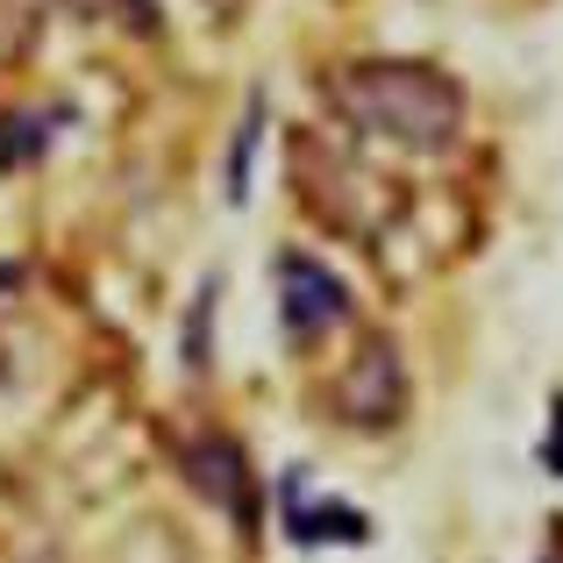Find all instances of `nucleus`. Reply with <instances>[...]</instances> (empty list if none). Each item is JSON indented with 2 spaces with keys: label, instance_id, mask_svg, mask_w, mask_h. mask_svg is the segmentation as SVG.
<instances>
[{
  "label": "nucleus",
  "instance_id": "3",
  "mask_svg": "<svg viewBox=\"0 0 563 563\" xmlns=\"http://www.w3.org/2000/svg\"><path fill=\"white\" fill-rule=\"evenodd\" d=\"M335 413L357 428H385L399 413V350L372 335V343L357 350V364H350L343 378H335Z\"/></svg>",
  "mask_w": 563,
  "mask_h": 563
},
{
  "label": "nucleus",
  "instance_id": "5",
  "mask_svg": "<svg viewBox=\"0 0 563 563\" xmlns=\"http://www.w3.org/2000/svg\"><path fill=\"white\" fill-rule=\"evenodd\" d=\"M186 464V478H200V493L207 499H229V514L235 521H257V493H250V464H243V450H235L229 435H200L192 450L179 456Z\"/></svg>",
  "mask_w": 563,
  "mask_h": 563
},
{
  "label": "nucleus",
  "instance_id": "6",
  "mask_svg": "<svg viewBox=\"0 0 563 563\" xmlns=\"http://www.w3.org/2000/svg\"><path fill=\"white\" fill-rule=\"evenodd\" d=\"M257 136H264V100H250L243 129H235V143H229V200L235 207L250 200V157H257Z\"/></svg>",
  "mask_w": 563,
  "mask_h": 563
},
{
  "label": "nucleus",
  "instance_id": "8",
  "mask_svg": "<svg viewBox=\"0 0 563 563\" xmlns=\"http://www.w3.org/2000/svg\"><path fill=\"white\" fill-rule=\"evenodd\" d=\"M0 278H8V272H0Z\"/></svg>",
  "mask_w": 563,
  "mask_h": 563
},
{
  "label": "nucleus",
  "instance_id": "7",
  "mask_svg": "<svg viewBox=\"0 0 563 563\" xmlns=\"http://www.w3.org/2000/svg\"><path fill=\"white\" fill-rule=\"evenodd\" d=\"M542 471H556V478H563V393H556V407H550V442H542Z\"/></svg>",
  "mask_w": 563,
  "mask_h": 563
},
{
  "label": "nucleus",
  "instance_id": "2",
  "mask_svg": "<svg viewBox=\"0 0 563 563\" xmlns=\"http://www.w3.org/2000/svg\"><path fill=\"white\" fill-rule=\"evenodd\" d=\"M272 278H278V329H286L292 343H314L321 329H335V321L350 314L343 278L321 257H307V250H278Z\"/></svg>",
  "mask_w": 563,
  "mask_h": 563
},
{
  "label": "nucleus",
  "instance_id": "1",
  "mask_svg": "<svg viewBox=\"0 0 563 563\" xmlns=\"http://www.w3.org/2000/svg\"><path fill=\"white\" fill-rule=\"evenodd\" d=\"M329 100L350 129L393 151H450L464 129V86L421 57H364V65L329 71Z\"/></svg>",
  "mask_w": 563,
  "mask_h": 563
},
{
  "label": "nucleus",
  "instance_id": "4",
  "mask_svg": "<svg viewBox=\"0 0 563 563\" xmlns=\"http://www.w3.org/2000/svg\"><path fill=\"white\" fill-rule=\"evenodd\" d=\"M278 521H286L292 542H364L372 536V521H364L350 499H307V471H286V507H278Z\"/></svg>",
  "mask_w": 563,
  "mask_h": 563
}]
</instances>
